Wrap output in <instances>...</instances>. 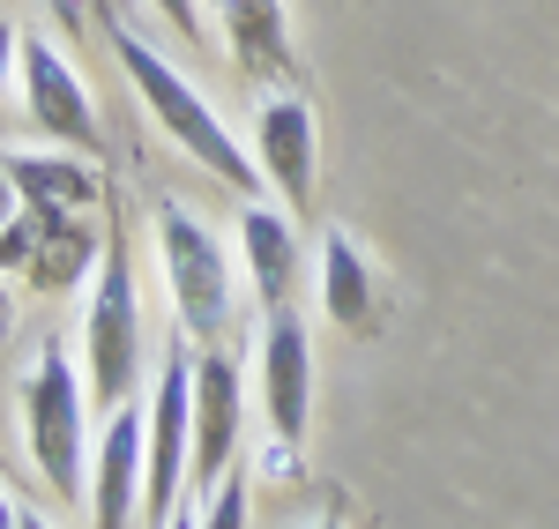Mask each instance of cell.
I'll return each mask as SVG.
<instances>
[{"instance_id":"cell-6","label":"cell","mask_w":559,"mask_h":529,"mask_svg":"<svg viewBox=\"0 0 559 529\" xmlns=\"http://www.w3.org/2000/svg\"><path fill=\"white\" fill-rule=\"evenodd\" d=\"M150 485H142V522L165 529L179 515V478L194 462V358H187V336L179 351L165 358L157 373V396H150Z\"/></svg>"},{"instance_id":"cell-3","label":"cell","mask_w":559,"mask_h":529,"mask_svg":"<svg viewBox=\"0 0 559 529\" xmlns=\"http://www.w3.org/2000/svg\"><path fill=\"white\" fill-rule=\"evenodd\" d=\"M134 373H142V291L128 268V239H105V262L90 276V313H83V381L90 402L112 418L134 402Z\"/></svg>"},{"instance_id":"cell-25","label":"cell","mask_w":559,"mask_h":529,"mask_svg":"<svg viewBox=\"0 0 559 529\" xmlns=\"http://www.w3.org/2000/svg\"><path fill=\"white\" fill-rule=\"evenodd\" d=\"M313 529H344V522H336V515H321V522H313Z\"/></svg>"},{"instance_id":"cell-10","label":"cell","mask_w":559,"mask_h":529,"mask_svg":"<svg viewBox=\"0 0 559 529\" xmlns=\"http://www.w3.org/2000/svg\"><path fill=\"white\" fill-rule=\"evenodd\" d=\"M142 485H150V418L128 402V410L105 418L97 455H90V515H97V529H128L134 507H142Z\"/></svg>"},{"instance_id":"cell-20","label":"cell","mask_w":559,"mask_h":529,"mask_svg":"<svg viewBox=\"0 0 559 529\" xmlns=\"http://www.w3.org/2000/svg\"><path fill=\"white\" fill-rule=\"evenodd\" d=\"M15 209H23V194H15V179H8V165H0V231H8Z\"/></svg>"},{"instance_id":"cell-19","label":"cell","mask_w":559,"mask_h":529,"mask_svg":"<svg viewBox=\"0 0 559 529\" xmlns=\"http://www.w3.org/2000/svg\"><path fill=\"white\" fill-rule=\"evenodd\" d=\"M8 336H15V276L0 268V351H8Z\"/></svg>"},{"instance_id":"cell-14","label":"cell","mask_w":559,"mask_h":529,"mask_svg":"<svg viewBox=\"0 0 559 529\" xmlns=\"http://www.w3.org/2000/svg\"><path fill=\"white\" fill-rule=\"evenodd\" d=\"M8 179H15L23 209H75V217H90V209L105 202L97 165L75 157V149H15V157H8Z\"/></svg>"},{"instance_id":"cell-9","label":"cell","mask_w":559,"mask_h":529,"mask_svg":"<svg viewBox=\"0 0 559 529\" xmlns=\"http://www.w3.org/2000/svg\"><path fill=\"white\" fill-rule=\"evenodd\" d=\"M261 410H269V433L284 447L306 441V418H313V344H306V321L292 306L269 313V328H261Z\"/></svg>"},{"instance_id":"cell-17","label":"cell","mask_w":559,"mask_h":529,"mask_svg":"<svg viewBox=\"0 0 559 529\" xmlns=\"http://www.w3.org/2000/svg\"><path fill=\"white\" fill-rule=\"evenodd\" d=\"M150 8H157V15H165L187 45H202V8H194V0H150Z\"/></svg>"},{"instance_id":"cell-21","label":"cell","mask_w":559,"mask_h":529,"mask_svg":"<svg viewBox=\"0 0 559 529\" xmlns=\"http://www.w3.org/2000/svg\"><path fill=\"white\" fill-rule=\"evenodd\" d=\"M52 15H60L68 31H83V0H52Z\"/></svg>"},{"instance_id":"cell-23","label":"cell","mask_w":559,"mask_h":529,"mask_svg":"<svg viewBox=\"0 0 559 529\" xmlns=\"http://www.w3.org/2000/svg\"><path fill=\"white\" fill-rule=\"evenodd\" d=\"M165 529H202V515H173V522H165Z\"/></svg>"},{"instance_id":"cell-18","label":"cell","mask_w":559,"mask_h":529,"mask_svg":"<svg viewBox=\"0 0 559 529\" xmlns=\"http://www.w3.org/2000/svg\"><path fill=\"white\" fill-rule=\"evenodd\" d=\"M8 75H23V31L0 23V97H8Z\"/></svg>"},{"instance_id":"cell-24","label":"cell","mask_w":559,"mask_h":529,"mask_svg":"<svg viewBox=\"0 0 559 529\" xmlns=\"http://www.w3.org/2000/svg\"><path fill=\"white\" fill-rule=\"evenodd\" d=\"M15 529H52V522H45V515H23V522H15Z\"/></svg>"},{"instance_id":"cell-16","label":"cell","mask_w":559,"mask_h":529,"mask_svg":"<svg viewBox=\"0 0 559 529\" xmlns=\"http://www.w3.org/2000/svg\"><path fill=\"white\" fill-rule=\"evenodd\" d=\"M202 529H247V478H216L210 507H202Z\"/></svg>"},{"instance_id":"cell-22","label":"cell","mask_w":559,"mask_h":529,"mask_svg":"<svg viewBox=\"0 0 559 529\" xmlns=\"http://www.w3.org/2000/svg\"><path fill=\"white\" fill-rule=\"evenodd\" d=\"M23 522V507H15V500H8V485H0V529H15Z\"/></svg>"},{"instance_id":"cell-5","label":"cell","mask_w":559,"mask_h":529,"mask_svg":"<svg viewBox=\"0 0 559 529\" xmlns=\"http://www.w3.org/2000/svg\"><path fill=\"white\" fill-rule=\"evenodd\" d=\"M97 262H105V239L75 209H15L0 231V268L31 291H75L97 276Z\"/></svg>"},{"instance_id":"cell-4","label":"cell","mask_w":559,"mask_h":529,"mask_svg":"<svg viewBox=\"0 0 559 529\" xmlns=\"http://www.w3.org/2000/svg\"><path fill=\"white\" fill-rule=\"evenodd\" d=\"M157 262H165V284H173L179 336L216 344L224 321H231V247L187 202H157Z\"/></svg>"},{"instance_id":"cell-12","label":"cell","mask_w":559,"mask_h":529,"mask_svg":"<svg viewBox=\"0 0 559 529\" xmlns=\"http://www.w3.org/2000/svg\"><path fill=\"white\" fill-rule=\"evenodd\" d=\"M216 31L231 45L239 75H254V83H269V89L299 83V52H292L284 0H216Z\"/></svg>"},{"instance_id":"cell-1","label":"cell","mask_w":559,"mask_h":529,"mask_svg":"<svg viewBox=\"0 0 559 529\" xmlns=\"http://www.w3.org/2000/svg\"><path fill=\"white\" fill-rule=\"evenodd\" d=\"M105 38H112V60L128 68V83H134V97L150 105V120L173 134L179 149L202 165L210 179H224V187H239V194H254V172H247V149H239V134L216 120V105L202 97V89L179 75L173 60L157 52L150 38H134L120 15H105Z\"/></svg>"},{"instance_id":"cell-8","label":"cell","mask_w":559,"mask_h":529,"mask_svg":"<svg viewBox=\"0 0 559 529\" xmlns=\"http://www.w3.org/2000/svg\"><path fill=\"white\" fill-rule=\"evenodd\" d=\"M254 157H261V179L306 209L313 187H321V128H313V105L292 97V89H269L254 112Z\"/></svg>"},{"instance_id":"cell-2","label":"cell","mask_w":559,"mask_h":529,"mask_svg":"<svg viewBox=\"0 0 559 529\" xmlns=\"http://www.w3.org/2000/svg\"><path fill=\"white\" fill-rule=\"evenodd\" d=\"M90 381L75 373L68 344H45L23 373V433H31V462L52 492H90Z\"/></svg>"},{"instance_id":"cell-15","label":"cell","mask_w":559,"mask_h":529,"mask_svg":"<svg viewBox=\"0 0 559 529\" xmlns=\"http://www.w3.org/2000/svg\"><path fill=\"white\" fill-rule=\"evenodd\" d=\"M321 306L329 321L344 328V336H381V284H373V268L366 254L350 247V231H329L321 239Z\"/></svg>"},{"instance_id":"cell-7","label":"cell","mask_w":559,"mask_h":529,"mask_svg":"<svg viewBox=\"0 0 559 529\" xmlns=\"http://www.w3.org/2000/svg\"><path fill=\"white\" fill-rule=\"evenodd\" d=\"M23 112H31V128L52 149H75V157L105 149V128H97V105H90L83 75L68 68V52H52L45 38H23Z\"/></svg>"},{"instance_id":"cell-11","label":"cell","mask_w":559,"mask_h":529,"mask_svg":"<svg viewBox=\"0 0 559 529\" xmlns=\"http://www.w3.org/2000/svg\"><path fill=\"white\" fill-rule=\"evenodd\" d=\"M239 425H247V410H239V365L216 351V344H202V351H194V462H187L194 485L231 478Z\"/></svg>"},{"instance_id":"cell-13","label":"cell","mask_w":559,"mask_h":529,"mask_svg":"<svg viewBox=\"0 0 559 529\" xmlns=\"http://www.w3.org/2000/svg\"><path fill=\"white\" fill-rule=\"evenodd\" d=\"M239 254H247L254 306L261 313H284V306H292V284H299V231H292V217L247 202V217H239Z\"/></svg>"}]
</instances>
